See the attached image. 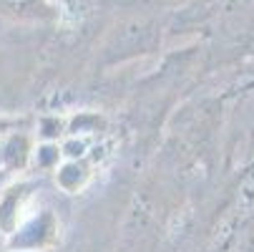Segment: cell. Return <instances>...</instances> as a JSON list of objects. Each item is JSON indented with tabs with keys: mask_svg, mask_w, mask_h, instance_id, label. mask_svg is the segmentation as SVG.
Segmentation results:
<instances>
[{
	"mask_svg": "<svg viewBox=\"0 0 254 252\" xmlns=\"http://www.w3.org/2000/svg\"><path fill=\"white\" fill-rule=\"evenodd\" d=\"M61 240V222L51 209L33 212L20 222V227L5 237L8 252H51Z\"/></svg>",
	"mask_w": 254,
	"mask_h": 252,
	"instance_id": "6da1fadb",
	"label": "cell"
},
{
	"mask_svg": "<svg viewBox=\"0 0 254 252\" xmlns=\"http://www.w3.org/2000/svg\"><path fill=\"white\" fill-rule=\"evenodd\" d=\"M33 194L35 184L28 179H15L0 192V237H10L20 227V222L28 217Z\"/></svg>",
	"mask_w": 254,
	"mask_h": 252,
	"instance_id": "7a4b0ae2",
	"label": "cell"
},
{
	"mask_svg": "<svg viewBox=\"0 0 254 252\" xmlns=\"http://www.w3.org/2000/svg\"><path fill=\"white\" fill-rule=\"evenodd\" d=\"M33 139L25 131H13L5 139H0V167L8 171H23L30 167L33 157Z\"/></svg>",
	"mask_w": 254,
	"mask_h": 252,
	"instance_id": "3957f363",
	"label": "cell"
},
{
	"mask_svg": "<svg viewBox=\"0 0 254 252\" xmlns=\"http://www.w3.org/2000/svg\"><path fill=\"white\" fill-rule=\"evenodd\" d=\"M56 184L65 194H78L93 176V167L86 159H63L56 169Z\"/></svg>",
	"mask_w": 254,
	"mask_h": 252,
	"instance_id": "277c9868",
	"label": "cell"
},
{
	"mask_svg": "<svg viewBox=\"0 0 254 252\" xmlns=\"http://www.w3.org/2000/svg\"><path fill=\"white\" fill-rule=\"evenodd\" d=\"M0 10L18 20H43L53 13L51 0H0Z\"/></svg>",
	"mask_w": 254,
	"mask_h": 252,
	"instance_id": "5b68a950",
	"label": "cell"
},
{
	"mask_svg": "<svg viewBox=\"0 0 254 252\" xmlns=\"http://www.w3.org/2000/svg\"><path fill=\"white\" fill-rule=\"evenodd\" d=\"M106 129V116L98 111H78L70 114L68 124H65V136H81L88 139L93 134H101Z\"/></svg>",
	"mask_w": 254,
	"mask_h": 252,
	"instance_id": "8992f818",
	"label": "cell"
},
{
	"mask_svg": "<svg viewBox=\"0 0 254 252\" xmlns=\"http://www.w3.org/2000/svg\"><path fill=\"white\" fill-rule=\"evenodd\" d=\"M61 162H63L61 144L38 141V147H33V157H30V164H33V167H38V169H43V171H53Z\"/></svg>",
	"mask_w": 254,
	"mask_h": 252,
	"instance_id": "52a82bcc",
	"label": "cell"
},
{
	"mask_svg": "<svg viewBox=\"0 0 254 252\" xmlns=\"http://www.w3.org/2000/svg\"><path fill=\"white\" fill-rule=\"evenodd\" d=\"M65 124H68V116L63 114H46L38 119V139L41 141H53V144H61V139L65 136Z\"/></svg>",
	"mask_w": 254,
	"mask_h": 252,
	"instance_id": "ba28073f",
	"label": "cell"
},
{
	"mask_svg": "<svg viewBox=\"0 0 254 252\" xmlns=\"http://www.w3.org/2000/svg\"><path fill=\"white\" fill-rule=\"evenodd\" d=\"M20 121L23 119H18V116H3V114H0V139H5L8 134L18 131Z\"/></svg>",
	"mask_w": 254,
	"mask_h": 252,
	"instance_id": "9c48e42d",
	"label": "cell"
}]
</instances>
